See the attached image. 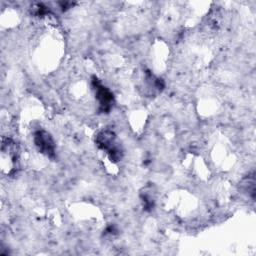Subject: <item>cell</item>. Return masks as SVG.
<instances>
[{
    "label": "cell",
    "mask_w": 256,
    "mask_h": 256,
    "mask_svg": "<svg viewBox=\"0 0 256 256\" xmlns=\"http://www.w3.org/2000/svg\"><path fill=\"white\" fill-rule=\"evenodd\" d=\"M95 90H96V97L99 101L101 108L103 110H108L113 100L112 93L106 87H104L98 82L95 83Z\"/></svg>",
    "instance_id": "cell-2"
},
{
    "label": "cell",
    "mask_w": 256,
    "mask_h": 256,
    "mask_svg": "<svg viewBox=\"0 0 256 256\" xmlns=\"http://www.w3.org/2000/svg\"><path fill=\"white\" fill-rule=\"evenodd\" d=\"M35 144L38 149L47 155L54 153V143L52 138L45 131H38L35 134Z\"/></svg>",
    "instance_id": "cell-1"
}]
</instances>
